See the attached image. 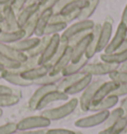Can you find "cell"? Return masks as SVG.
<instances>
[{"label": "cell", "mask_w": 127, "mask_h": 134, "mask_svg": "<svg viewBox=\"0 0 127 134\" xmlns=\"http://www.w3.org/2000/svg\"><path fill=\"white\" fill-rule=\"evenodd\" d=\"M77 105H79V99L72 98V100H68L67 103H65L64 105H59L57 108L43 109L41 111V115L47 117L51 121L60 120V119H63L65 117L69 116L70 114H72L76 110Z\"/></svg>", "instance_id": "1"}, {"label": "cell", "mask_w": 127, "mask_h": 134, "mask_svg": "<svg viewBox=\"0 0 127 134\" xmlns=\"http://www.w3.org/2000/svg\"><path fill=\"white\" fill-rule=\"evenodd\" d=\"M94 25H95V23L92 20H89H89H81V21L74 23L71 26L67 27V29L64 31L63 34L60 35L61 42H66L69 44V42L74 37H76V36L81 33H85V32L92 31Z\"/></svg>", "instance_id": "2"}, {"label": "cell", "mask_w": 127, "mask_h": 134, "mask_svg": "<svg viewBox=\"0 0 127 134\" xmlns=\"http://www.w3.org/2000/svg\"><path fill=\"white\" fill-rule=\"evenodd\" d=\"M51 120L43 115H32L21 119L17 122L18 131H26V130H35L47 128L51 125Z\"/></svg>", "instance_id": "3"}, {"label": "cell", "mask_w": 127, "mask_h": 134, "mask_svg": "<svg viewBox=\"0 0 127 134\" xmlns=\"http://www.w3.org/2000/svg\"><path fill=\"white\" fill-rule=\"evenodd\" d=\"M108 114H109V110L95 111L90 115L81 117L80 119L76 120L75 126L79 127V128H91V127L101 125L107 119Z\"/></svg>", "instance_id": "4"}, {"label": "cell", "mask_w": 127, "mask_h": 134, "mask_svg": "<svg viewBox=\"0 0 127 134\" xmlns=\"http://www.w3.org/2000/svg\"><path fill=\"white\" fill-rule=\"evenodd\" d=\"M119 69V65L110 64L106 62H95V63H87L81 70L84 74H89L91 76H103L109 75L110 73L114 70Z\"/></svg>", "instance_id": "5"}, {"label": "cell", "mask_w": 127, "mask_h": 134, "mask_svg": "<svg viewBox=\"0 0 127 134\" xmlns=\"http://www.w3.org/2000/svg\"><path fill=\"white\" fill-rule=\"evenodd\" d=\"M103 82H104V80L102 79L92 80V82L82 91V94H81V98L79 100V105H80V108H81V109L82 111H85V113L89 111L93 96H94V94L96 92L97 88Z\"/></svg>", "instance_id": "6"}, {"label": "cell", "mask_w": 127, "mask_h": 134, "mask_svg": "<svg viewBox=\"0 0 127 134\" xmlns=\"http://www.w3.org/2000/svg\"><path fill=\"white\" fill-rule=\"evenodd\" d=\"M61 44V37L59 34H56L50 37L49 42L47 43L45 49L43 50V52L39 56L38 63L39 65L42 64H47V63H51L52 59L54 58L55 54L59 49V46Z\"/></svg>", "instance_id": "7"}, {"label": "cell", "mask_w": 127, "mask_h": 134, "mask_svg": "<svg viewBox=\"0 0 127 134\" xmlns=\"http://www.w3.org/2000/svg\"><path fill=\"white\" fill-rule=\"evenodd\" d=\"M127 38V26L120 22L118 27L116 29L115 35L113 36V38H111L109 43L107 44V46L105 47V49L103 50L104 53H112L115 52L121 47L122 43L124 42V41Z\"/></svg>", "instance_id": "8"}, {"label": "cell", "mask_w": 127, "mask_h": 134, "mask_svg": "<svg viewBox=\"0 0 127 134\" xmlns=\"http://www.w3.org/2000/svg\"><path fill=\"white\" fill-rule=\"evenodd\" d=\"M3 21L0 24V28L2 32H9V31H16L21 29L18 24L17 14L14 12L11 5H7L3 8L2 11Z\"/></svg>", "instance_id": "9"}, {"label": "cell", "mask_w": 127, "mask_h": 134, "mask_svg": "<svg viewBox=\"0 0 127 134\" xmlns=\"http://www.w3.org/2000/svg\"><path fill=\"white\" fill-rule=\"evenodd\" d=\"M119 85H120V84L116 83V82L112 81V80L104 81V82L98 87L97 90H96V92H95V94H94L90 108H91V107H94V105H96L97 104H99L102 100H104L105 98L110 96L116 89L118 88Z\"/></svg>", "instance_id": "10"}, {"label": "cell", "mask_w": 127, "mask_h": 134, "mask_svg": "<svg viewBox=\"0 0 127 134\" xmlns=\"http://www.w3.org/2000/svg\"><path fill=\"white\" fill-rule=\"evenodd\" d=\"M69 97L70 96L67 95L64 91H61L58 89L50 91L49 93H47L46 95L41 99V100L39 102V104L36 107V110H43L49 105H51L52 103H55V102L68 100Z\"/></svg>", "instance_id": "11"}, {"label": "cell", "mask_w": 127, "mask_h": 134, "mask_svg": "<svg viewBox=\"0 0 127 134\" xmlns=\"http://www.w3.org/2000/svg\"><path fill=\"white\" fill-rule=\"evenodd\" d=\"M52 65L51 63H47V64H42V65H37L34 68L27 70L25 72H22L20 75L27 81L33 82L35 80H38L42 78L44 76L48 75L52 70Z\"/></svg>", "instance_id": "12"}, {"label": "cell", "mask_w": 127, "mask_h": 134, "mask_svg": "<svg viewBox=\"0 0 127 134\" xmlns=\"http://www.w3.org/2000/svg\"><path fill=\"white\" fill-rule=\"evenodd\" d=\"M72 47L71 46H68V47L65 49V51L62 53V55L53 64L52 70L49 74H51V75L61 74L64 69L72 62Z\"/></svg>", "instance_id": "13"}, {"label": "cell", "mask_w": 127, "mask_h": 134, "mask_svg": "<svg viewBox=\"0 0 127 134\" xmlns=\"http://www.w3.org/2000/svg\"><path fill=\"white\" fill-rule=\"evenodd\" d=\"M92 38V33L90 32L89 34H87L85 37L81 38V41L75 43L72 47V62H77L80 61L84 56H85L86 49L89 47L90 41Z\"/></svg>", "instance_id": "14"}, {"label": "cell", "mask_w": 127, "mask_h": 134, "mask_svg": "<svg viewBox=\"0 0 127 134\" xmlns=\"http://www.w3.org/2000/svg\"><path fill=\"white\" fill-rule=\"evenodd\" d=\"M53 9H45L39 12L37 23H36V29H35L34 36L37 38H42L45 34L47 26L51 22V18L53 16Z\"/></svg>", "instance_id": "15"}, {"label": "cell", "mask_w": 127, "mask_h": 134, "mask_svg": "<svg viewBox=\"0 0 127 134\" xmlns=\"http://www.w3.org/2000/svg\"><path fill=\"white\" fill-rule=\"evenodd\" d=\"M112 30H113V27L110 22L105 21L101 25V29H100V33L98 37L97 46H96V52H101L105 49V47L111 40Z\"/></svg>", "instance_id": "16"}, {"label": "cell", "mask_w": 127, "mask_h": 134, "mask_svg": "<svg viewBox=\"0 0 127 134\" xmlns=\"http://www.w3.org/2000/svg\"><path fill=\"white\" fill-rule=\"evenodd\" d=\"M0 55L18 62H24L28 58V55L26 53L14 48L11 44H7L3 42H0Z\"/></svg>", "instance_id": "17"}, {"label": "cell", "mask_w": 127, "mask_h": 134, "mask_svg": "<svg viewBox=\"0 0 127 134\" xmlns=\"http://www.w3.org/2000/svg\"><path fill=\"white\" fill-rule=\"evenodd\" d=\"M40 12V3H34V4L26 5L19 13H17V20L20 28H23L27 22L33 16Z\"/></svg>", "instance_id": "18"}, {"label": "cell", "mask_w": 127, "mask_h": 134, "mask_svg": "<svg viewBox=\"0 0 127 134\" xmlns=\"http://www.w3.org/2000/svg\"><path fill=\"white\" fill-rule=\"evenodd\" d=\"M57 89V84H52V85H44V86H39V88L34 92V94L31 96L28 105L32 110H36V107L39 104V102L41 100L43 97L46 95L47 93L50 91L56 90Z\"/></svg>", "instance_id": "19"}, {"label": "cell", "mask_w": 127, "mask_h": 134, "mask_svg": "<svg viewBox=\"0 0 127 134\" xmlns=\"http://www.w3.org/2000/svg\"><path fill=\"white\" fill-rule=\"evenodd\" d=\"M92 77L93 76L89 75V74H85L81 78L77 80L76 82L71 85L70 87L66 89L64 92L66 93L69 96H72V95H76L79 93L82 92L89 84L92 82Z\"/></svg>", "instance_id": "20"}, {"label": "cell", "mask_w": 127, "mask_h": 134, "mask_svg": "<svg viewBox=\"0 0 127 134\" xmlns=\"http://www.w3.org/2000/svg\"><path fill=\"white\" fill-rule=\"evenodd\" d=\"M100 60L103 62L115 64V65H121L127 61V49L125 50H117L112 53H102L100 54Z\"/></svg>", "instance_id": "21"}, {"label": "cell", "mask_w": 127, "mask_h": 134, "mask_svg": "<svg viewBox=\"0 0 127 134\" xmlns=\"http://www.w3.org/2000/svg\"><path fill=\"white\" fill-rule=\"evenodd\" d=\"M1 79H4L6 82L12 84V85H15V86H19V87H28V86L32 85V82L27 81L20 74H18L14 71H11V70L2 71Z\"/></svg>", "instance_id": "22"}, {"label": "cell", "mask_w": 127, "mask_h": 134, "mask_svg": "<svg viewBox=\"0 0 127 134\" xmlns=\"http://www.w3.org/2000/svg\"><path fill=\"white\" fill-rule=\"evenodd\" d=\"M40 42H41V38H37V37L24 38L20 41H18L17 42H15V43H12L11 46L17 50L21 51V52L27 53L28 51L32 50L38 46Z\"/></svg>", "instance_id": "23"}, {"label": "cell", "mask_w": 127, "mask_h": 134, "mask_svg": "<svg viewBox=\"0 0 127 134\" xmlns=\"http://www.w3.org/2000/svg\"><path fill=\"white\" fill-rule=\"evenodd\" d=\"M127 132V117L124 115L116 122L99 131L98 134H124Z\"/></svg>", "instance_id": "24"}, {"label": "cell", "mask_w": 127, "mask_h": 134, "mask_svg": "<svg viewBox=\"0 0 127 134\" xmlns=\"http://www.w3.org/2000/svg\"><path fill=\"white\" fill-rule=\"evenodd\" d=\"M26 37L24 29H19L16 31H9V32H2L0 34V42L12 44L17 42Z\"/></svg>", "instance_id": "25"}, {"label": "cell", "mask_w": 127, "mask_h": 134, "mask_svg": "<svg viewBox=\"0 0 127 134\" xmlns=\"http://www.w3.org/2000/svg\"><path fill=\"white\" fill-rule=\"evenodd\" d=\"M100 29H101V25L100 24H95L94 27H93L92 31V38L90 41V43H89V47L86 49V52L85 54V57L89 59H91L95 55L96 52V46H97V42H98V37H99V33H100Z\"/></svg>", "instance_id": "26"}, {"label": "cell", "mask_w": 127, "mask_h": 134, "mask_svg": "<svg viewBox=\"0 0 127 134\" xmlns=\"http://www.w3.org/2000/svg\"><path fill=\"white\" fill-rule=\"evenodd\" d=\"M119 103V98L114 96V95H110L104 100H102L99 104H97L94 107H91L89 111H102V110H109L110 109L114 108L115 105Z\"/></svg>", "instance_id": "27"}, {"label": "cell", "mask_w": 127, "mask_h": 134, "mask_svg": "<svg viewBox=\"0 0 127 134\" xmlns=\"http://www.w3.org/2000/svg\"><path fill=\"white\" fill-rule=\"evenodd\" d=\"M89 5V0H74L72 2H70L66 6H64L63 9L57 14L61 15H68L72 12L76 11H81L82 9H85Z\"/></svg>", "instance_id": "28"}, {"label": "cell", "mask_w": 127, "mask_h": 134, "mask_svg": "<svg viewBox=\"0 0 127 134\" xmlns=\"http://www.w3.org/2000/svg\"><path fill=\"white\" fill-rule=\"evenodd\" d=\"M89 63V59L86 57H82V58L77 61V62H71L68 66L66 67L62 71V76H69V75H74V74H76V73H80L81 72L82 68Z\"/></svg>", "instance_id": "29"}, {"label": "cell", "mask_w": 127, "mask_h": 134, "mask_svg": "<svg viewBox=\"0 0 127 134\" xmlns=\"http://www.w3.org/2000/svg\"><path fill=\"white\" fill-rule=\"evenodd\" d=\"M85 75L84 73H76V74H74V75H69V76H63L62 79L60 80L58 84H57V89L58 90H61V91H65L66 89L70 87L71 85L76 82L77 80L81 78L82 76Z\"/></svg>", "instance_id": "30"}, {"label": "cell", "mask_w": 127, "mask_h": 134, "mask_svg": "<svg viewBox=\"0 0 127 134\" xmlns=\"http://www.w3.org/2000/svg\"><path fill=\"white\" fill-rule=\"evenodd\" d=\"M99 1H100V0H89V5H87L85 9H82L81 11L77 20H79V21H81V20H89V17H91V15L95 12V10H96L98 4H99Z\"/></svg>", "instance_id": "31"}, {"label": "cell", "mask_w": 127, "mask_h": 134, "mask_svg": "<svg viewBox=\"0 0 127 134\" xmlns=\"http://www.w3.org/2000/svg\"><path fill=\"white\" fill-rule=\"evenodd\" d=\"M67 27H68V24H66V23H62V22H50L49 25L47 26L46 30H45L44 36L51 37L53 35L64 32L65 30L67 29Z\"/></svg>", "instance_id": "32"}, {"label": "cell", "mask_w": 127, "mask_h": 134, "mask_svg": "<svg viewBox=\"0 0 127 134\" xmlns=\"http://www.w3.org/2000/svg\"><path fill=\"white\" fill-rule=\"evenodd\" d=\"M38 60H39V56H28V58L26 59L24 62L21 63V65H20V67L18 69H16V70H11V71L16 72L18 74H21L22 72L30 70V69L34 68L35 66L39 65Z\"/></svg>", "instance_id": "33"}, {"label": "cell", "mask_w": 127, "mask_h": 134, "mask_svg": "<svg viewBox=\"0 0 127 134\" xmlns=\"http://www.w3.org/2000/svg\"><path fill=\"white\" fill-rule=\"evenodd\" d=\"M125 115V111H124V109L122 108H115L113 109L111 111H109V114H108V117H107V119L105 120V122L103 123V125H104V128L107 127V126L111 125L112 123H114L116 122L118 119H120L122 116Z\"/></svg>", "instance_id": "34"}, {"label": "cell", "mask_w": 127, "mask_h": 134, "mask_svg": "<svg viewBox=\"0 0 127 134\" xmlns=\"http://www.w3.org/2000/svg\"><path fill=\"white\" fill-rule=\"evenodd\" d=\"M62 74H58V75H48L44 76L42 78L38 80H35L32 82V85H38V86H44V85H52V84H58L60 80L62 79Z\"/></svg>", "instance_id": "35"}, {"label": "cell", "mask_w": 127, "mask_h": 134, "mask_svg": "<svg viewBox=\"0 0 127 134\" xmlns=\"http://www.w3.org/2000/svg\"><path fill=\"white\" fill-rule=\"evenodd\" d=\"M20 100L19 96L16 94H10V95H2L0 96V108H8L17 105Z\"/></svg>", "instance_id": "36"}, {"label": "cell", "mask_w": 127, "mask_h": 134, "mask_svg": "<svg viewBox=\"0 0 127 134\" xmlns=\"http://www.w3.org/2000/svg\"><path fill=\"white\" fill-rule=\"evenodd\" d=\"M49 40H50V37L49 36H43L41 38V42H39V44L35 48H33L32 50L28 51L26 54L28 56H40V54L43 52V50L45 49L47 43L49 42Z\"/></svg>", "instance_id": "37"}, {"label": "cell", "mask_w": 127, "mask_h": 134, "mask_svg": "<svg viewBox=\"0 0 127 134\" xmlns=\"http://www.w3.org/2000/svg\"><path fill=\"white\" fill-rule=\"evenodd\" d=\"M110 80L114 81L118 84H127V71L125 70H114L108 75Z\"/></svg>", "instance_id": "38"}, {"label": "cell", "mask_w": 127, "mask_h": 134, "mask_svg": "<svg viewBox=\"0 0 127 134\" xmlns=\"http://www.w3.org/2000/svg\"><path fill=\"white\" fill-rule=\"evenodd\" d=\"M38 14H36L35 16H33L29 21L27 22L25 24V26L22 28L24 29L26 34V37L25 38H32L34 36L35 34V29H36V23H37V18H38Z\"/></svg>", "instance_id": "39"}, {"label": "cell", "mask_w": 127, "mask_h": 134, "mask_svg": "<svg viewBox=\"0 0 127 134\" xmlns=\"http://www.w3.org/2000/svg\"><path fill=\"white\" fill-rule=\"evenodd\" d=\"M21 63L22 62H18V61H15V60L0 55V64L4 67L5 70H16L20 67Z\"/></svg>", "instance_id": "40"}, {"label": "cell", "mask_w": 127, "mask_h": 134, "mask_svg": "<svg viewBox=\"0 0 127 134\" xmlns=\"http://www.w3.org/2000/svg\"><path fill=\"white\" fill-rule=\"evenodd\" d=\"M17 132L18 128L16 122H8L0 125V134H16Z\"/></svg>", "instance_id": "41"}, {"label": "cell", "mask_w": 127, "mask_h": 134, "mask_svg": "<svg viewBox=\"0 0 127 134\" xmlns=\"http://www.w3.org/2000/svg\"><path fill=\"white\" fill-rule=\"evenodd\" d=\"M28 1H29V0H14L12 5H11V7H12V9L14 10V12L17 14V13L20 12L22 9L27 5Z\"/></svg>", "instance_id": "42"}, {"label": "cell", "mask_w": 127, "mask_h": 134, "mask_svg": "<svg viewBox=\"0 0 127 134\" xmlns=\"http://www.w3.org/2000/svg\"><path fill=\"white\" fill-rule=\"evenodd\" d=\"M45 134H76V131L66 128H53V129H46Z\"/></svg>", "instance_id": "43"}, {"label": "cell", "mask_w": 127, "mask_h": 134, "mask_svg": "<svg viewBox=\"0 0 127 134\" xmlns=\"http://www.w3.org/2000/svg\"><path fill=\"white\" fill-rule=\"evenodd\" d=\"M111 95H114V96L118 97V98L126 97L127 96V84H120L118 88L116 89Z\"/></svg>", "instance_id": "44"}, {"label": "cell", "mask_w": 127, "mask_h": 134, "mask_svg": "<svg viewBox=\"0 0 127 134\" xmlns=\"http://www.w3.org/2000/svg\"><path fill=\"white\" fill-rule=\"evenodd\" d=\"M58 1L59 0H46L45 2L40 4V11L45 10V9H54Z\"/></svg>", "instance_id": "45"}, {"label": "cell", "mask_w": 127, "mask_h": 134, "mask_svg": "<svg viewBox=\"0 0 127 134\" xmlns=\"http://www.w3.org/2000/svg\"><path fill=\"white\" fill-rule=\"evenodd\" d=\"M72 1H74V0H59V1H58V3L56 4V6L54 7V9H53V12H54V14L59 13L60 11L63 9L64 6H66L68 3L72 2Z\"/></svg>", "instance_id": "46"}, {"label": "cell", "mask_w": 127, "mask_h": 134, "mask_svg": "<svg viewBox=\"0 0 127 134\" xmlns=\"http://www.w3.org/2000/svg\"><path fill=\"white\" fill-rule=\"evenodd\" d=\"M46 128L42 129H35V130H26V131H18L16 134H45Z\"/></svg>", "instance_id": "47"}, {"label": "cell", "mask_w": 127, "mask_h": 134, "mask_svg": "<svg viewBox=\"0 0 127 134\" xmlns=\"http://www.w3.org/2000/svg\"><path fill=\"white\" fill-rule=\"evenodd\" d=\"M10 94H13L12 89L8 87V86L0 84V96H2V95H10Z\"/></svg>", "instance_id": "48"}, {"label": "cell", "mask_w": 127, "mask_h": 134, "mask_svg": "<svg viewBox=\"0 0 127 134\" xmlns=\"http://www.w3.org/2000/svg\"><path fill=\"white\" fill-rule=\"evenodd\" d=\"M121 22L127 26V4L125 6V8H124V10H123L122 15H121Z\"/></svg>", "instance_id": "49"}, {"label": "cell", "mask_w": 127, "mask_h": 134, "mask_svg": "<svg viewBox=\"0 0 127 134\" xmlns=\"http://www.w3.org/2000/svg\"><path fill=\"white\" fill-rule=\"evenodd\" d=\"M14 0H0V7H4L7 5H12Z\"/></svg>", "instance_id": "50"}, {"label": "cell", "mask_w": 127, "mask_h": 134, "mask_svg": "<svg viewBox=\"0 0 127 134\" xmlns=\"http://www.w3.org/2000/svg\"><path fill=\"white\" fill-rule=\"evenodd\" d=\"M125 49H127V38H126V40L124 41V42H123L122 46H121V47H120L118 50H125Z\"/></svg>", "instance_id": "51"}, {"label": "cell", "mask_w": 127, "mask_h": 134, "mask_svg": "<svg viewBox=\"0 0 127 134\" xmlns=\"http://www.w3.org/2000/svg\"><path fill=\"white\" fill-rule=\"evenodd\" d=\"M119 69H120V70H125V71H127V61L124 62L123 64H121V65L119 66Z\"/></svg>", "instance_id": "52"}, {"label": "cell", "mask_w": 127, "mask_h": 134, "mask_svg": "<svg viewBox=\"0 0 127 134\" xmlns=\"http://www.w3.org/2000/svg\"><path fill=\"white\" fill-rule=\"evenodd\" d=\"M34 3H39V0H29V1H28V3H27V5L34 4Z\"/></svg>", "instance_id": "53"}, {"label": "cell", "mask_w": 127, "mask_h": 134, "mask_svg": "<svg viewBox=\"0 0 127 134\" xmlns=\"http://www.w3.org/2000/svg\"><path fill=\"white\" fill-rule=\"evenodd\" d=\"M2 21H3V15H2V13H0V24L2 23Z\"/></svg>", "instance_id": "54"}, {"label": "cell", "mask_w": 127, "mask_h": 134, "mask_svg": "<svg viewBox=\"0 0 127 134\" xmlns=\"http://www.w3.org/2000/svg\"><path fill=\"white\" fill-rule=\"evenodd\" d=\"M5 69H4V67L2 66V65H1V64H0V71L2 72V71H4Z\"/></svg>", "instance_id": "55"}, {"label": "cell", "mask_w": 127, "mask_h": 134, "mask_svg": "<svg viewBox=\"0 0 127 134\" xmlns=\"http://www.w3.org/2000/svg\"><path fill=\"white\" fill-rule=\"evenodd\" d=\"M2 114H3V109L2 108H0V116H2Z\"/></svg>", "instance_id": "56"}, {"label": "cell", "mask_w": 127, "mask_h": 134, "mask_svg": "<svg viewBox=\"0 0 127 134\" xmlns=\"http://www.w3.org/2000/svg\"><path fill=\"white\" fill-rule=\"evenodd\" d=\"M45 1H46V0H39V3L41 4V3H43V2H45Z\"/></svg>", "instance_id": "57"}, {"label": "cell", "mask_w": 127, "mask_h": 134, "mask_svg": "<svg viewBox=\"0 0 127 134\" xmlns=\"http://www.w3.org/2000/svg\"><path fill=\"white\" fill-rule=\"evenodd\" d=\"M76 134H84V133H82V132H80V131H77V132L76 131Z\"/></svg>", "instance_id": "58"}, {"label": "cell", "mask_w": 127, "mask_h": 134, "mask_svg": "<svg viewBox=\"0 0 127 134\" xmlns=\"http://www.w3.org/2000/svg\"><path fill=\"white\" fill-rule=\"evenodd\" d=\"M125 116L127 117V110H126V111H125Z\"/></svg>", "instance_id": "59"}, {"label": "cell", "mask_w": 127, "mask_h": 134, "mask_svg": "<svg viewBox=\"0 0 127 134\" xmlns=\"http://www.w3.org/2000/svg\"><path fill=\"white\" fill-rule=\"evenodd\" d=\"M1 74H2V72L0 71V79H1Z\"/></svg>", "instance_id": "60"}, {"label": "cell", "mask_w": 127, "mask_h": 134, "mask_svg": "<svg viewBox=\"0 0 127 134\" xmlns=\"http://www.w3.org/2000/svg\"><path fill=\"white\" fill-rule=\"evenodd\" d=\"M2 33V30H1V28H0V34Z\"/></svg>", "instance_id": "61"}, {"label": "cell", "mask_w": 127, "mask_h": 134, "mask_svg": "<svg viewBox=\"0 0 127 134\" xmlns=\"http://www.w3.org/2000/svg\"><path fill=\"white\" fill-rule=\"evenodd\" d=\"M124 134H127V133H124Z\"/></svg>", "instance_id": "62"}]
</instances>
